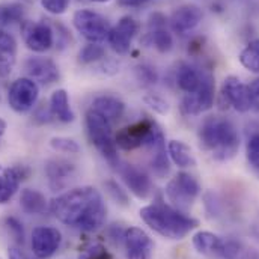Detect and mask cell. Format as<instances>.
I'll list each match as a JSON object with an SVG mask.
<instances>
[{"label": "cell", "mask_w": 259, "mask_h": 259, "mask_svg": "<svg viewBox=\"0 0 259 259\" xmlns=\"http://www.w3.org/2000/svg\"><path fill=\"white\" fill-rule=\"evenodd\" d=\"M238 61L247 71H250L253 74H259V55L250 47H246L241 50Z\"/></svg>", "instance_id": "29"}, {"label": "cell", "mask_w": 259, "mask_h": 259, "mask_svg": "<svg viewBox=\"0 0 259 259\" xmlns=\"http://www.w3.org/2000/svg\"><path fill=\"white\" fill-rule=\"evenodd\" d=\"M50 146L55 151L59 152H66V154H77L80 152V145L69 137H53L50 140Z\"/></svg>", "instance_id": "30"}, {"label": "cell", "mask_w": 259, "mask_h": 259, "mask_svg": "<svg viewBox=\"0 0 259 259\" xmlns=\"http://www.w3.org/2000/svg\"><path fill=\"white\" fill-rule=\"evenodd\" d=\"M151 167H152V172L158 178H164L170 172V158H169L167 151L152 154L151 155Z\"/></svg>", "instance_id": "28"}, {"label": "cell", "mask_w": 259, "mask_h": 259, "mask_svg": "<svg viewBox=\"0 0 259 259\" xmlns=\"http://www.w3.org/2000/svg\"><path fill=\"white\" fill-rule=\"evenodd\" d=\"M142 220L157 234L169 240H183L199 225L197 220L178 208L164 203H151L140 209Z\"/></svg>", "instance_id": "3"}, {"label": "cell", "mask_w": 259, "mask_h": 259, "mask_svg": "<svg viewBox=\"0 0 259 259\" xmlns=\"http://www.w3.org/2000/svg\"><path fill=\"white\" fill-rule=\"evenodd\" d=\"M89 2H97V3H106V2H110V0H89Z\"/></svg>", "instance_id": "46"}, {"label": "cell", "mask_w": 259, "mask_h": 259, "mask_svg": "<svg viewBox=\"0 0 259 259\" xmlns=\"http://www.w3.org/2000/svg\"><path fill=\"white\" fill-rule=\"evenodd\" d=\"M155 125L157 124L154 121L146 118V119H140L137 122H133L127 127L121 128L115 136L116 146L124 151H133L140 146H145L151 131Z\"/></svg>", "instance_id": "10"}, {"label": "cell", "mask_w": 259, "mask_h": 259, "mask_svg": "<svg viewBox=\"0 0 259 259\" xmlns=\"http://www.w3.org/2000/svg\"><path fill=\"white\" fill-rule=\"evenodd\" d=\"M39 86L29 77H21L12 81L8 92V103L17 113H26L32 110L38 101Z\"/></svg>", "instance_id": "7"}, {"label": "cell", "mask_w": 259, "mask_h": 259, "mask_svg": "<svg viewBox=\"0 0 259 259\" xmlns=\"http://www.w3.org/2000/svg\"><path fill=\"white\" fill-rule=\"evenodd\" d=\"M72 23L77 32L86 41L94 44H101L103 41H106L112 30L110 21L101 14L91 9L77 11L72 17Z\"/></svg>", "instance_id": "5"}, {"label": "cell", "mask_w": 259, "mask_h": 259, "mask_svg": "<svg viewBox=\"0 0 259 259\" xmlns=\"http://www.w3.org/2000/svg\"><path fill=\"white\" fill-rule=\"evenodd\" d=\"M9 259H30L21 249L18 247H11L9 249Z\"/></svg>", "instance_id": "42"}, {"label": "cell", "mask_w": 259, "mask_h": 259, "mask_svg": "<svg viewBox=\"0 0 259 259\" xmlns=\"http://www.w3.org/2000/svg\"><path fill=\"white\" fill-rule=\"evenodd\" d=\"M143 101L146 103V106H149L154 112H157V113H160V115H166L167 112H169V103L164 100V98H161V97H158V95H155V94H148V95H145V98H143Z\"/></svg>", "instance_id": "33"}, {"label": "cell", "mask_w": 259, "mask_h": 259, "mask_svg": "<svg viewBox=\"0 0 259 259\" xmlns=\"http://www.w3.org/2000/svg\"><path fill=\"white\" fill-rule=\"evenodd\" d=\"M5 131H6V121L0 118V137L5 134Z\"/></svg>", "instance_id": "45"}, {"label": "cell", "mask_w": 259, "mask_h": 259, "mask_svg": "<svg viewBox=\"0 0 259 259\" xmlns=\"http://www.w3.org/2000/svg\"><path fill=\"white\" fill-rule=\"evenodd\" d=\"M249 86V94H250V103H252V109L259 112V77L255 78L253 81H250Z\"/></svg>", "instance_id": "39"}, {"label": "cell", "mask_w": 259, "mask_h": 259, "mask_svg": "<svg viewBox=\"0 0 259 259\" xmlns=\"http://www.w3.org/2000/svg\"><path fill=\"white\" fill-rule=\"evenodd\" d=\"M203 80V71L197 69L196 66L183 64L177 74V84L186 94H194L199 91Z\"/></svg>", "instance_id": "20"}, {"label": "cell", "mask_w": 259, "mask_h": 259, "mask_svg": "<svg viewBox=\"0 0 259 259\" xmlns=\"http://www.w3.org/2000/svg\"><path fill=\"white\" fill-rule=\"evenodd\" d=\"M50 208L59 222L81 231H97L106 220L103 196L94 187L72 189L58 196Z\"/></svg>", "instance_id": "1"}, {"label": "cell", "mask_w": 259, "mask_h": 259, "mask_svg": "<svg viewBox=\"0 0 259 259\" xmlns=\"http://www.w3.org/2000/svg\"><path fill=\"white\" fill-rule=\"evenodd\" d=\"M15 66V52L0 50V77H8Z\"/></svg>", "instance_id": "35"}, {"label": "cell", "mask_w": 259, "mask_h": 259, "mask_svg": "<svg viewBox=\"0 0 259 259\" xmlns=\"http://www.w3.org/2000/svg\"><path fill=\"white\" fill-rule=\"evenodd\" d=\"M136 77L142 84H155L158 77L155 72V68H152L151 65L142 64L139 66H136Z\"/></svg>", "instance_id": "31"}, {"label": "cell", "mask_w": 259, "mask_h": 259, "mask_svg": "<svg viewBox=\"0 0 259 259\" xmlns=\"http://www.w3.org/2000/svg\"><path fill=\"white\" fill-rule=\"evenodd\" d=\"M219 255L223 259H237V256L240 255V244L235 241H226L223 243Z\"/></svg>", "instance_id": "38"}, {"label": "cell", "mask_w": 259, "mask_h": 259, "mask_svg": "<svg viewBox=\"0 0 259 259\" xmlns=\"http://www.w3.org/2000/svg\"><path fill=\"white\" fill-rule=\"evenodd\" d=\"M5 225L9 231V234L12 235V238L18 243L23 244L24 243V228L21 225V222L15 217H6L5 219Z\"/></svg>", "instance_id": "34"}, {"label": "cell", "mask_w": 259, "mask_h": 259, "mask_svg": "<svg viewBox=\"0 0 259 259\" xmlns=\"http://www.w3.org/2000/svg\"><path fill=\"white\" fill-rule=\"evenodd\" d=\"M122 181L128 187V190L139 199H146L152 192V183L149 177L139 167L133 164H121L118 166Z\"/></svg>", "instance_id": "16"}, {"label": "cell", "mask_w": 259, "mask_h": 259, "mask_svg": "<svg viewBox=\"0 0 259 259\" xmlns=\"http://www.w3.org/2000/svg\"><path fill=\"white\" fill-rule=\"evenodd\" d=\"M92 110L98 112L101 116H104L107 121L113 122V121H118L124 112H125V104L122 100L116 98V97H112V95H101V97H97L92 103Z\"/></svg>", "instance_id": "19"}, {"label": "cell", "mask_w": 259, "mask_h": 259, "mask_svg": "<svg viewBox=\"0 0 259 259\" xmlns=\"http://www.w3.org/2000/svg\"><path fill=\"white\" fill-rule=\"evenodd\" d=\"M146 2H151V0H119V5L122 6H139V5H143Z\"/></svg>", "instance_id": "43"}, {"label": "cell", "mask_w": 259, "mask_h": 259, "mask_svg": "<svg viewBox=\"0 0 259 259\" xmlns=\"http://www.w3.org/2000/svg\"><path fill=\"white\" fill-rule=\"evenodd\" d=\"M62 243V235L56 228L39 226L32 232V250L36 258L47 259L53 256Z\"/></svg>", "instance_id": "12"}, {"label": "cell", "mask_w": 259, "mask_h": 259, "mask_svg": "<svg viewBox=\"0 0 259 259\" xmlns=\"http://www.w3.org/2000/svg\"><path fill=\"white\" fill-rule=\"evenodd\" d=\"M199 192V183L187 172H178L166 187L167 199L174 203L175 208L181 211H186L193 205Z\"/></svg>", "instance_id": "6"}, {"label": "cell", "mask_w": 259, "mask_h": 259, "mask_svg": "<svg viewBox=\"0 0 259 259\" xmlns=\"http://www.w3.org/2000/svg\"><path fill=\"white\" fill-rule=\"evenodd\" d=\"M0 100H2V98H0Z\"/></svg>", "instance_id": "47"}, {"label": "cell", "mask_w": 259, "mask_h": 259, "mask_svg": "<svg viewBox=\"0 0 259 259\" xmlns=\"http://www.w3.org/2000/svg\"><path fill=\"white\" fill-rule=\"evenodd\" d=\"M167 154H169V158L181 169L193 167L196 164V160H194L190 146L187 143H184L183 140H169L167 142Z\"/></svg>", "instance_id": "21"}, {"label": "cell", "mask_w": 259, "mask_h": 259, "mask_svg": "<svg viewBox=\"0 0 259 259\" xmlns=\"http://www.w3.org/2000/svg\"><path fill=\"white\" fill-rule=\"evenodd\" d=\"M86 130L89 140L100 151V154L110 163V166H119L118 146L112 134V122L101 116L98 112L89 109L86 113Z\"/></svg>", "instance_id": "4"}, {"label": "cell", "mask_w": 259, "mask_h": 259, "mask_svg": "<svg viewBox=\"0 0 259 259\" xmlns=\"http://www.w3.org/2000/svg\"><path fill=\"white\" fill-rule=\"evenodd\" d=\"M23 180V167H3L0 164V203H6L12 199Z\"/></svg>", "instance_id": "18"}, {"label": "cell", "mask_w": 259, "mask_h": 259, "mask_svg": "<svg viewBox=\"0 0 259 259\" xmlns=\"http://www.w3.org/2000/svg\"><path fill=\"white\" fill-rule=\"evenodd\" d=\"M50 110L55 116V119L68 124L74 121V113L69 106V98L65 89H58L53 92L50 98Z\"/></svg>", "instance_id": "22"}, {"label": "cell", "mask_w": 259, "mask_h": 259, "mask_svg": "<svg viewBox=\"0 0 259 259\" xmlns=\"http://www.w3.org/2000/svg\"><path fill=\"white\" fill-rule=\"evenodd\" d=\"M24 20V8L20 3H0V26L21 23Z\"/></svg>", "instance_id": "25"}, {"label": "cell", "mask_w": 259, "mask_h": 259, "mask_svg": "<svg viewBox=\"0 0 259 259\" xmlns=\"http://www.w3.org/2000/svg\"><path fill=\"white\" fill-rule=\"evenodd\" d=\"M246 155H247V161L250 163V166L259 169V133L250 136V139L247 140Z\"/></svg>", "instance_id": "32"}, {"label": "cell", "mask_w": 259, "mask_h": 259, "mask_svg": "<svg viewBox=\"0 0 259 259\" xmlns=\"http://www.w3.org/2000/svg\"><path fill=\"white\" fill-rule=\"evenodd\" d=\"M21 30L24 44L35 53H44L55 44V32L46 21H24Z\"/></svg>", "instance_id": "9"}, {"label": "cell", "mask_w": 259, "mask_h": 259, "mask_svg": "<svg viewBox=\"0 0 259 259\" xmlns=\"http://www.w3.org/2000/svg\"><path fill=\"white\" fill-rule=\"evenodd\" d=\"M41 5L47 12L53 15H61L66 12L69 6V0H41Z\"/></svg>", "instance_id": "37"}, {"label": "cell", "mask_w": 259, "mask_h": 259, "mask_svg": "<svg viewBox=\"0 0 259 259\" xmlns=\"http://www.w3.org/2000/svg\"><path fill=\"white\" fill-rule=\"evenodd\" d=\"M20 205L27 214H42L47 209V199L38 190L24 189L20 194Z\"/></svg>", "instance_id": "24"}, {"label": "cell", "mask_w": 259, "mask_h": 259, "mask_svg": "<svg viewBox=\"0 0 259 259\" xmlns=\"http://www.w3.org/2000/svg\"><path fill=\"white\" fill-rule=\"evenodd\" d=\"M104 56H106L104 47H101L100 44L89 42L88 46H84V47L80 50V53H78V62L83 65L94 64V62L101 61Z\"/></svg>", "instance_id": "27"}, {"label": "cell", "mask_w": 259, "mask_h": 259, "mask_svg": "<svg viewBox=\"0 0 259 259\" xmlns=\"http://www.w3.org/2000/svg\"><path fill=\"white\" fill-rule=\"evenodd\" d=\"M202 21V11L196 5H183L170 15V27L178 35H187Z\"/></svg>", "instance_id": "15"}, {"label": "cell", "mask_w": 259, "mask_h": 259, "mask_svg": "<svg viewBox=\"0 0 259 259\" xmlns=\"http://www.w3.org/2000/svg\"><path fill=\"white\" fill-rule=\"evenodd\" d=\"M247 47H250L252 50H255V52L259 55V38L253 39V41H250V42L247 44Z\"/></svg>", "instance_id": "44"}, {"label": "cell", "mask_w": 259, "mask_h": 259, "mask_svg": "<svg viewBox=\"0 0 259 259\" xmlns=\"http://www.w3.org/2000/svg\"><path fill=\"white\" fill-rule=\"evenodd\" d=\"M199 143L217 161L232 160L240 149V137L232 122L217 116L203 119L199 127Z\"/></svg>", "instance_id": "2"}, {"label": "cell", "mask_w": 259, "mask_h": 259, "mask_svg": "<svg viewBox=\"0 0 259 259\" xmlns=\"http://www.w3.org/2000/svg\"><path fill=\"white\" fill-rule=\"evenodd\" d=\"M53 118H55V116H53V113H52V110H50V106H49V107L42 106V107L36 109V112H35V121H38L39 124H47V122H50Z\"/></svg>", "instance_id": "40"}, {"label": "cell", "mask_w": 259, "mask_h": 259, "mask_svg": "<svg viewBox=\"0 0 259 259\" xmlns=\"http://www.w3.org/2000/svg\"><path fill=\"white\" fill-rule=\"evenodd\" d=\"M149 41L160 53H169L174 49V38L166 27L149 30Z\"/></svg>", "instance_id": "26"}, {"label": "cell", "mask_w": 259, "mask_h": 259, "mask_svg": "<svg viewBox=\"0 0 259 259\" xmlns=\"http://www.w3.org/2000/svg\"><path fill=\"white\" fill-rule=\"evenodd\" d=\"M75 166L62 158H53L46 163V175L53 190H62L68 181L74 177Z\"/></svg>", "instance_id": "17"}, {"label": "cell", "mask_w": 259, "mask_h": 259, "mask_svg": "<svg viewBox=\"0 0 259 259\" xmlns=\"http://www.w3.org/2000/svg\"><path fill=\"white\" fill-rule=\"evenodd\" d=\"M193 246L202 255H214V253H220L223 241L219 235L212 232L199 231L193 235Z\"/></svg>", "instance_id": "23"}, {"label": "cell", "mask_w": 259, "mask_h": 259, "mask_svg": "<svg viewBox=\"0 0 259 259\" xmlns=\"http://www.w3.org/2000/svg\"><path fill=\"white\" fill-rule=\"evenodd\" d=\"M24 69L33 81L39 84H52L59 78V68L50 58L33 56L24 62Z\"/></svg>", "instance_id": "13"}, {"label": "cell", "mask_w": 259, "mask_h": 259, "mask_svg": "<svg viewBox=\"0 0 259 259\" xmlns=\"http://www.w3.org/2000/svg\"><path fill=\"white\" fill-rule=\"evenodd\" d=\"M15 49H17L15 39H14L9 33H6V32L0 30V50L15 52Z\"/></svg>", "instance_id": "41"}, {"label": "cell", "mask_w": 259, "mask_h": 259, "mask_svg": "<svg viewBox=\"0 0 259 259\" xmlns=\"http://www.w3.org/2000/svg\"><path fill=\"white\" fill-rule=\"evenodd\" d=\"M220 107L235 109L238 113H246L252 109L249 86L244 84L238 77L229 75L225 78L220 91Z\"/></svg>", "instance_id": "8"}, {"label": "cell", "mask_w": 259, "mask_h": 259, "mask_svg": "<svg viewBox=\"0 0 259 259\" xmlns=\"http://www.w3.org/2000/svg\"><path fill=\"white\" fill-rule=\"evenodd\" d=\"M124 244L128 259H151L152 240L140 228H128L124 235Z\"/></svg>", "instance_id": "14"}, {"label": "cell", "mask_w": 259, "mask_h": 259, "mask_svg": "<svg viewBox=\"0 0 259 259\" xmlns=\"http://www.w3.org/2000/svg\"><path fill=\"white\" fill-rule=\"evenodd\" d=\"M139 21L130 15L122 17L115 27H112L107 41L110 47L118 53V55H127L131 50V44L139 33Z\"/></svg>", "instance_id": "11"}, {"label": "cell", "mask_w": 259, "mask_h": 259, "mask_svg": "<svg viewBox=\"0 0 259 259\" xmlns=\"http://www.w3.org/2000/svg\"><path fill=\"white\" fill-rule=\"evenodd\" d=\"M106 190L107 193L112 196V199L121 205H128V196L125 193V190H122V187L116 183V181H106Z\"/></svg>", "instance_id": "36"}]
</instances>
